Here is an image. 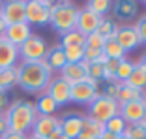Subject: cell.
I'll use <instances>...</instances> for the list:
<instances>
[{"label":"cell","mask_w":146,"mask_h":139,"mask_svg":"<svg viewBox=\"0 0 146 139\" xmlns=\"http://www.w3.org/2000/svg\"><path fill=\"white\" fill-rule=\"evenodd\" d=\"M36 111H38V115H54L56 109H58V105L52 102V98H49L45 92L43 94H39L38 102H36Z\"/></svg>","instance_id":"obj_26"},{"label":"cell","mask_w":146,"mask_h":139,"mask_svg":"<svg viewBox=\"0 0 146 139\" xmlns=\"http://www.w3.org/2000/svg\"><path fill=\"white\" fill-rule=\"evenodd\" d=\"M9 105V100H8V94L6 92H0V113H4Z\"/></svg>","instance_id":"obj_37"},{"label":"cell","mask_w":146,"mask_h":139,"mask_svg":"<svg viewBox=\"0 0 146 139\" xmlns=\"http://www.w3.org/2000/svg\"><path fill=\"white\" fill-rule=\"evenodd\" d=\"M98 94L99 90L90 87L88 83H77L69 90V102H75V104H81V105H90Z\"/></svg>","instance_id":"obj_14"},{"label":"cell","mask_w":146,"mask_h":139,"mask_svg":"<svg viewBox=\"0 0 146 139\" xmlns=\"http://www.w3.org/2000/svg\"><path fill=\"white\" fill-rule=\"evenodd\" d=\"M17 68V85L28 94H43L52 79V70L45 60L21 62Z\"/></svg>","instance_id":"obj_1"},{"label":"cell","mask_w":146,"mask_h":139,"mask_svg":"<svg viewBox=\"0 0 146 139\" xmlns=\"http://www.w3.org/2000/svg\"><path fill=\"white\" fill-rule=\"evenodd\" d=\"M135 100H142V92L131 88L129 85H125V83H122V85L118 83V92H116V102H118V105L127 104V102H135Z\"/></svg>","instance_id":"obj_21"},{"label":"cell","mask_w":146,"mask_h":139,"mask_svg":"<svg viewBox=\"0 0 146 139\" xmlns=\"http://www.w3.org/2000/svg\"><path fill=\"white\" fill-rule=\"evenodd\" d=\"M84 8L90 9L96 15H99V17H105V13H107L109 9H112V2L111 0H88L84 4Z\"/></svg>","instance_id":"obj_28"},{"label":"cell","mask_w":146,"mask_h":139,"mask_svg":"<svg viewBox=\"0 0 146 139\" xmlns=\"http://www.w3.org/2000/svg\"><path fill=\"white\" fill-rule=\"evenodd\" d=\"M26 137H28L26 134H17V132H9V130H8L0 139H26Z\"/></svg>","instance_id":"obj_36"},{"label":"cell","mask_w":146,"mask_h":139,"mask_svg":"<svg viewBox=\"0 0 146 139\" xmlns=\"http://www.w3.org/2000/svg\"><path fill=\"white\" fill-rule=\"evenodd\" d=\"M26 139H43V137H38V135H34V134H32V135H28Z\"/></svg>","instance_id":"obj_43"},{"label":"cell","mask_w":146,"mask_h":139,"mask_svg":"<svg viewBox=\"0 0 146 139\" xmlns=\"http://www.w3.org/2000/svg\"><path fill=\"white\" fill-rule=\"evenodd\" d=\"M118 115L125 120V124H137V122L146 118V105L142 100L127 102V104H120Z\"/></svg>","instance_id":"obj_8"},{"label":"cell","mask_w":146,"mask_h":139,"mask_svg":"<svg viewBox=\"0 0 146 139\" xmlns=\"http://www.w3.org/2000/svg\"><path fill=\"white\" fill-rule=\"evenodd\" d=\"M114 39L118 41V45L124 49V53L135 51V49L141 45L133 25H118V30H116V38Z\"/></svg>","instance_id":"obj_10"},{"label":"cell","mask_w":146,"mask_h":139,"mask_svg":"<svg viewBox=\"0 0 146 139\" xmlns=\"http://www.w3.org/2000/svg\"><path fill=\"white\" fill-rule=\"evenodd\" d=\"M99 55H101V51H99V49L84 47V62H86V64H92V62H96V60L99 58Z\"/></svg>","instance_id":"obj_35"},{"label":"cell","mask_w":146,"mask_h":139,"mask_svg":"<svg viewBox=\"0 0 146 139\" xmlns=\"http://www.w3.org/2000/svg\"><path fill=\"white\" fill-rule=\"evenodd\" d=\"M101 19H103V17H99V15L92 13L90 9L79 8V17H77V26H75V30L81 32L82 36H88V34H92V32L98 30Z\"/></svg>","instance_id":"obj_11"},{"label":"cell","mask_w":146,"mask_h":139,"mask_svg":"<svg viewBox=\"0 0 146 139\" xmlns=\"http://www.w3.org/2000/svg\"><path fill=\"white\" fill-rule=\"evenodd\" d=\"M47 41L43 39V36L39 34H30V38L19 47V58H23V62H39L45 60L47 55Z\"/></svg>","instance_id":"obj_5"},{"label":"cell","mask_w":146,"mask_h":139,"mask_svg":"<svg viewBox=\"0 0 146 139\" xmlns=\"http://www.w3.org/2000/svg\"><path fill=\"white\" fill-rule=\"evenodd\" d=\"M116 30H118V23L112 17H103L96 32L105 39H112V38H116Z\"/></svg>","instance_id":"obj_23"},{"label":"cell","mask_w":146,"mask_h":139,"mask_svg":"<svg viewBox=\"0 0 146 139\" xmlns=\"http://www.w3.org/2000/svg\"><path fill=\"white\" fill-rule=\"evenodd\" d=\"M6 26H8V25H6V23L2 21V17H0V36H2V34L6 32Z\"/></svg>","instance_id":"obj_42"},{"label":"cell","mask_w":146,"mask_h":139,"mask_svg":"<svg viewBox=\"0 0 146 139\" xmlns=\"http://www.w3.org/2000/svg\"><path fill=\"white\" fill-rule=\"evenodd\" d=\"M2 85H4L6 92L17 85V68L15 66L8 68V70H2Z\"/></svg>","instance_id":"obj_32"},{"label":"cell","mask_w":146,"mask_h":139,"mask_svg":"<svg viewBox=\"0 0 146 139\" xmlns=\"http://www.w3.org/2000/svg\"><path fill=\"white\" fill-rule=\"evenodd\" d=\"M84 41H86V36H82L81 32L77 30H71V32H66L60 39V45L62 47H69V45H79V47H84Z\"/></svg>","instance_id":"obj_30"},{"label":"cell","mask_w":146,"mask_h":139,"mask_svg":"<svg viewBox=\"0 0 146 139\" xmlns=\"http://www.w3.org/2000/svg\"><path fill=\"white\" fill-rule=\"evenodd\" d=\"M77 17H79V8L73 4V2H68V0L52 2L49 23H51L52 28H54L60 36H64L66 32L75 30V26H77Z\"/></svg>","instance_id":"obj_3"},{"label":"cell","mask_w":146,"mask_h":139,"mask_svg":"<svg viewBox=\"0 0 146 139\" xmlns=\"http://www.w3.org/2000/svg\"><path fill=\"white\" fill-rule=\"evenodd\" d=\"M144 120H146V118H144Z\"/></svg>","instance_id":"obj_47"},{"label":"cell","mask_w":146,"mask_h":139,"mask_svg":"<svg viewBox=\"0 0 146 139\" xmlns=\"http://www.w3.org/2000/svg\"><path fill=\"white\" fill-rule=\"evenodd\" d=\"M62 49H64V57L68 64H81L84 60V47L69 45V47H62Z\"/></svg>","instance_id":"obj_27"},{"label":"cell","mask_w":146,"mask_h":139,"mask_svg":"<svg viewBox=\"0 0 146 139\" xmlns=\"http://www.w3.org/2000/svg\"><path fill=\"white\" fill-rule=\"evenodd\" d=\"M69 90H71V87L62 77H52L47 88H45V94L49 98H52V102L56 105H66L69 102Z\"/></svg>","instance_id":"obj_9"},{"label":"cell","mask_w":146,"mask_h":139,"mask_svg":"<svg viewBox=\"0 0 146 139\" xmlns=\"http://www.w3.org/2000/svg\"><path fill=\"white\" fill-rule=\"evenodd\" d=\"M51 19V9L43 6L41 0H26L25 4V23L43 26Z\"/></svg>","instance_id":"obj_6"},{"label":"cell","mask_w":146,"mask_h":139,"mask_svg":"<svg viewBox=\"0 0 146 139\" xmlns=\"http://www.w3.org/2000/svg\"><path fill=\"white\" fill-rule=\"evenodd\" d=\"M86 66L88 64H86L84 60H82L81 64H66L64 68L60 70V75H58V77H62L69 87L77 85V83H84L86 81Z\"/></svg>","instance_id":"obj_15"},{"label":"cell","mask_w":146,"mask_h":139,"mask_svg":"<svg viewBox=\"0 0 146 139\" xmlns=\"http://www.w3.org/2000/svg\"><path fill=\"white\" fill-rule=\"evenodd\" d=\"M105 45V38H101V36L98 34V32H92V34L86 36V41H84V47H92V49H103Z\"/></svg>","instance_id":"obj_33"},{"label":"cell","mask_w":146,"mask_h":139,"mask_svg":"<svg viewBox=\"0 0 146 139\" xmlns=\"http://www.w3.org/2000/svg\"><path fill=\"white\" fill-rule=\"evenodd\" d=\"M103 132H105V124L96 122V120H92V118H88L84 115V120H82V130H81V134H79L77 139H99Z\"/></svg>","instance_id":"obj_19"},{"label":"cell","mask_w":146,"mask_h":139,"mask_svg":"<svg viewBox=\"0 0 146 139\" xmlns=\"http://www.w3.org/2000/svg\"><path fill=\"white\" fill-rule=\"evenodd\" d=\"M139 11V2L135 0H118V2H112V13H114V21L120 19V21H129L133 19Z\"/></svg>","instance_id":"obj_18"},{"label":"cell","mask_w":146,"mask_h":139,"mask_svg":"<svg viewBox=\"0 0 146 139\" xmlns=\"http://www.w3.org/2000/svg\"><path fill=\"white\" fill-rule=\"evenodd\" d=\"M118 109H120L118 102L112 100V98H109V96H105L103 92H99V94L94 98V102L88 105V115H86V117L92 118V120H96V122L105 124L107 120H111L112 117L118 115Z\"/></svg>","instance_id":"obj_4"},{"label":"cell","mask_w":146,"mask_h":139,"mask_svg":"<svg viewBox=\"0 0 146 139\" xmlns=\"http://www.w3.org/2000/svg\"><path fill=\"white\" fill-rule=\"evenodd\" d=\"M25 4L26 0H8L0 8V17L6 25H17L25 23Z\"/></svg>","instance_id":"obj_7"},{"label":"cell","mask_w":146,"mask_h":139,"mask_svg":"<svg viewBox=\"0 0 146 139\" xmlns=\"http://www.w3.org/2000/svg\"><path fill=\"white\" fill-rule=\"evenodd\" d=\"M45 62L49 64V68H51L52 72H54V70H58V72H60V70L68 64V62H66V57H64V49H62L60 43H56V45H52V47L47 49Z\"/></svg>","instance_id":"obj_20"},{"label":"cell","mask_w":146,"mask_h":139,"mask_svg":"<svg viewBox=\"0 0 146 139\" xmlns=\"http://www.w3.org/2000/svg\"><path fill=\"white\" fill-rule=\"evenodd\" d=\"M101 53H103L107 58H112V60H122V58H125L124 49L118 45V41H116L114 38L105 39V45H103V49H101Z\"/></svg>","instance_id":"obj_25"},{"label":"cell","mask_w":146,"mask_h":139,"mask_svg":"<svg viewBox=\"0 0 146 139\" xmlns=\"http://www.w3.org/2000/svg\"><path fill=\"white\" fill-rule=\"evenodd\" d=\"M8 132V122H6V118H4V115H0V137Z\"/></svg>","instance_id":"obj_39"},{"label":"cell","mask_w":146,"mask_h":139,"mask_svg":"<svg viewBox=\"0 0 146 139\" xmlns=\"http://www.w3.org/2000/svg\"><path fill=\"white\" fill-rule=\"evenodd\" d=\"M99 139H118V135H112V134H109V132H103Z\"/></svg>","instance_id":"obj_40"},{"label":"cell","mask_w":146,"mask_h":139,"mask_svg":"<svg viewBox=\"0 0 146 139\" xmlns=\"http://www.w3.org/2000/svg\"><path fill=\"white\" fill-rule=\"evenodd\" d=\"M19 60V49L11 45L4 36H0V70L13 68Z\"/></svg>","instance_id":"obj_16"},{"label":"cell","mask_w":146,"mask_h":139,"mask_svg":"<svg viewBox=\"0 0 146 139\" xmlns=\"http://www.w3.org/2000/svg\"><path fill=\"white\" fill-rule=\"evenodd\" d=\"M142 102H144V105H146V92H142Z\"/></svg>","instance_id":"obj_44"},{"label":"cell","mask_w":146,"mask_h":139,"mask_svg":"<svg viewBox=\"0 0 146 139\" xmlns=\"http://www.w3.org/2000/svg\"><path fill=\"white\" fill-rule=\"evenodd\" d=\"M133 28L139 36V41H141V43H146V13L133 23Z\"/></svg>","instance_id":"obj_34"},{"label":"cell","mask_w":146,"mask_h":139,"mask_svg":"<svg viewBox=\"0 0 146 139\" xmlns=\"http://www.w3.org/2000/svg\"><path fill=\"white\" fill-rule=\"evenodd\" d=\"M122 135L129 139H146V120H141L137 124H127V128Z\"/></svg>","instance_id":"obj_31"},{"label":"cell","mask_w":146,"mask_h":139,"mask_svg":"<svg viewBox=\"0 0 146 139\" xmlns=\"http://www.w3.org/2000/svg\"><path fill=\"white\" fill-rule=\"evenodd\" d=\"M56 128H60V118L56 115H38L34 126H32V134L47 139Z\"/></svg>","instance_id":"obj_12"},{"label":"cell","mask_w":146,"mask_h":139,"mask_svg":"<svg viewBox=\"0 0 146 139\" xmlns=\"http://www.w3.org/2000/svg\"><path fill=\"white\" fill-rule=\"evenodd\" d=\"M125 85H129L131 88H135V90H139V92H146V72L139 64H135L133 74L125 81Z\"/></svg>","instance_id":"obj_22"},{"label":"cell","mask_w":146,"mask_h":139,"mask_svg":"<svg viewBox=\"0 0 146 139\" xmlns=\"http://www.w3.org/2000/svg\"><path fill=\"white\" fill-rule=\"evenodd\" d=\"M118 139H129V137H125V135H120V137H118Z\"/></svg>","instance_id":"obj_45"},{"label":"cell","mask_w":146,"mask_h":139,"mask_svg":"<svg viewBox=\"0 0 146 139\" xmlns=\"http://www.w3.org/2000/svg\"><path fill=\"white\" fill-rule=\"evenodd\" d=\"M2 4H4V2H2V0H0V8H2Z\"/></svg>","instance_id":"obj_46"},{"label":"cell","mask_w":146,"mask_h":139,"mask_svg":"<svg viewBox=\"0 0 146 139\" xmlns=\"http://www.w3.org/2000/svg\"><path fill=\"white\" fill-rule=\"evenodd\" d=\"M82 120H84V115H77V113L66 115V117L60 118V130L69 139H77L82 130Z\"/></svg>","instance_id":"obj_17"},{"label":"cell","mask_w":146,"mask_h":139,"mask_svg":"<svg viewBox=\"0 0 146 139\" xmlns=\"http://www.w3.org/2000/svg\"><path fill=\"white\" fill-rule=\"evenodd\" d=\"M135 70V62L129 60V58H122L120 64H118V70H116V75H114V83H125L129 77H131V74H133Z\"/></svg>","instance_id":"obj_24"},{"label":"cell","mask_w":146,"mask_h":139,"mask_svg":"<svg viewBox=\"0 0 146 139\" xmlns=\"http://www.w3.org/2000/svg\"><path fill=\"white\" fill-rule=\"evenodd\" d=\"M125 128H127V124H125V120L120 115H116L111 120L105 122V132H109V134H112V135H118V137L125 132Z\"/></svg>","instance_id":"obj_29"},{"label":"cell","mask_w":146,"mask_h":139,"mask_svg":"<svg viewBox=\"0 0 146 139\" xmlns=\"http://www.w3.org/2000/svg\"><path fill=\"white\" fill-rule=\"evenodd\" d=\"M47 139H69V137H68V135H66V134H64V132H62V130H60V128H56V130H54V132H52V134H51V135H49V137H47Z\"/></svg>","instance_id":"obj_38"},{"label":"cell","mask_w":146,"mask_h":139,"mask_svg":"<svg viewBox=\"0 0 146 139\" xmlns=\"http://www.w3.org/2000/svg\"><path fill=\"white\" fill-rule=\"evenodd\" d=\"M4 118L8 122L9 132H17V134H26L32 130L36 118H38V111L36 105L28 100H15L8 105L4 111Z\"/></svg>","instance_id":"obj_2"},{"label":"cell","mask_w":146,"mask_h":139,"mask_svg":"<svg viewBox=\"0 0 146 139\" xmlns=\"http://www.w3.org/2000/svg\"><path fill=\"white\" fill-rule=\"evenodd\" d=\"M30 34H32V28H30L28 23H17V25L6 26V32L2 36H4L11 45H15V47L19 49L26 39L30 38Z\"/></svg>","instance_id":"obj_13"},{"label":"cell","mask_w":146,"mask_h":139,"mask_svg":"<svg viewBox=\"0 0 146 139\" xmlns=\"http://www.w3.org/2000/svg\"><path fill=\"white\" fill-rule=\"evenodd\" d=\"M139 66H141V68L146 72V53H144V55L141 57V60H139Z\"/></svg>","instance_id":"obj_41"}]
</instances>
